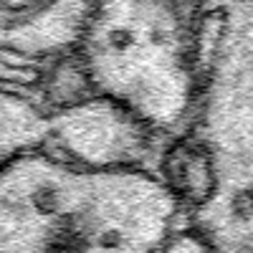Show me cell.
<instances>
[{"mask_svg": "<svg viewBox=\"0 0 253 253\" xmlns=\"http://www.w3.org/2000/svg\"><path fill=\"white\" fill-rule=\"evenodd\" d=\"M190 225L170 180L36 150L0 167V253H160Z\"/></svg>", "mask_w": 253, "mask_h": 253, "instance_id": "6da1fadb", "label": "cell"}, {"mask_svg": "<svg viewBox=\"0 0 253 253\" xmlns=\"http://www.w3.org/2000/svg\"><path fill=\"white\" fill-rule=\"evenodd\" d=\"M99 0H0V66L46 79L66 58Z\"/></svg>", "mask_w": 253, "mask_h": 253, "instance_id": "5b68a950", "label": "cell"}, {"mask_svg": "<svg viewBox=\"0 0 253 253\" xmlns=\"http://www.w3.org/2000/svg\"><path fill=\"white\" fill-rule=\"evenodd\" d=\"M0 76H5V79H26V81H41V79H31V76H23V74H18V71H10L5 66H0Z\"/></svg>", "mask_w": 253, "mask_h": 253, "instance_id": "9c48e42d", "label": "cell"}, {"mask_svg": "<svg viewBox=\"0 0 253 253\" xmlns=\"http://www.w3.org/2000/svg\"><path fill=\"white\" fill-rule=\"evenodd\" d=\"M172 144L117 101L79 91L58 99L46 150L91 167L144 170L165 177Z\"/></svg>", "mask_w": 253, "mask_h": 253, "instance_id": "277c9868", "label": "cell"}, {"mask_svg": "<svg viewBox=\"0 0 253 253\" xmlns=\"http://www.w3.org/2000/svg\"><path fill=\"white\" fill-rule=\"evenodd\" d=\"M187 137L218 185L253 187V0H200V96Z\"/></svg>", "mask_w": 253, "mask_h": 253, "instance_id": "3957f363", "label": "cell"}, {"mask_svg": "<svg viewBox=\"0 0 253 253\" xmlns=\"http://www.w3.org/2000/svg\"><path fill=\"white\" fill-rule=\"evenodd\" d=\"M63 63L81 91L180 142L200 96V0H99Z\"/></svg>", "mask_w": 253, "mask_h": 253, "instance_id": "7a4b0ae2", "label": "cell"}, {"mask_svg": "<svg viewBox=\"0 0 253 253\" xmlns=\"http://www.w3.org/2000/svg\"><path fill=\"white\" fill-rule=\"evenodd\" d=\"M160 253H218V251L213 248V243H210L195 225H187Z\"/></svg>", "mask_w": 253, "mask_h": 253, "instance_id": "52a82bcc", "label": "cell"}, {"mask_svg": "<svg viewBox=\"0 0 253 253\" xmlns=\"http://www.w3.org/2000/svg\"><path fill=\"white\" fill-rule=\"evenodd\" d=\"M230 253H253V223L248 225V230L241 236V241L230 248Z\"/></svg>", "mask_w": 253, "mask_h": 253, "instance_id": "ba28073f", "label": "cell"}, {"mask_svg": "<svg viewBox=\"0 0 253 253\" xmlns=\"http://www.w3.org/2000/svg\"><path fill=\"white\" fill-rule=\"evenodd\" d=\"M48 76L41 81L0 76V167L48 147L58 104Z\"/></svg>", "mask_w": 253, "mask_h": 253, "instance_id": "8992f818", "label": "cell"}]
</instances>
